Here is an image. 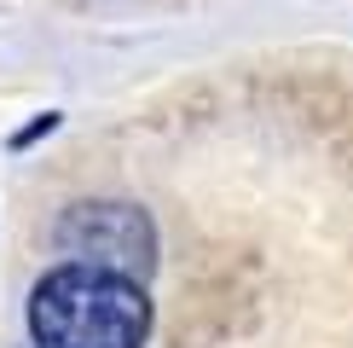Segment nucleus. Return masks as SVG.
Wrapping results in <instances>:
<instances>
[{
	"instance_id": "nucleus-1",
	"label": "nucleus",
	"mask_w": 353,
	"mask_h": 348,
	"mask_svg": "<svg viewBox=\"0 0 353 348\" xmlns=\"http://www.w3.org/2000/svg\"><path fill=\"white\" fill-rule=\"evenodd\" d=\"M145 337H151V296L128 273L64 261L29 290L35 348H145Z\"/></svg>"
},
{
	"instance_id": "nucleus-2",
	"label": "nucleus",
	"mask_w": 353,
	"mask_h": 348,
	"mask_svg": "<svg viewBox=\"0 0 353 348\" xmlns=\"http://www.w3.org/2000/svg\"><path fill=\"white\" fill-rule=\"evenodd\" d=\"M58 250L87 261V267H110L128 279H151L157 267V226L139 203H110V197H87L76 209H64L58 221Z\"/></svg>"
},
{
	"instance_id": "nucleus-3",
	"label": "nucleus",
	"mask_w": 353,
	"mask_h": 348,
	"mask_svg": "<svg viewBox=\"0 0 353 348\" xmlns=\"http://www.w3.org/2000/svg\"><path fill=\"white\" fill-rule=\"evenodd\" d=\"M29 348H35V342H29Z\"/></svg>"
}]
</instances>
